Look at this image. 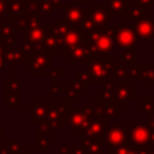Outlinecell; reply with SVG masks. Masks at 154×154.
Instances as JSON below:
<instances>
[{
  "instance_id": "ba28073f",
  "label": "cell",
  "mask_w": 154,
  "mask_h": 154,
  "mask_svg": "<svg viewBox=\"0 0 154 154\" xmlns=\"http://www.w3.org/2000/svg\"><path fill=\"white\" fill-rule=\"evenodd\" d=\"M130 4V0H109L108 7L113 13H124L126 6Z\"/></svg>"
},
{
  "instance_id": "8992f818",
  "label": "cell",
  "mask_w": 154,
  "mask_h": 154,
  "mask_svg": "<svg viewBox=\"0 0 154 154\" xmlns=\"http://www.w3.org/2000/svg\"><path fill=\"white\" fill-rule=\"evenodd\" d=\"M146 16V10L141 8L136 4H129L124 11V18L125 19H138L141 17Z\"/></svg>"
},
{
  "instance_id": "6da1fadb",
  "label": "cell",
  "mask_w": 154,
  "mask_h": 154,
  "mask_svg": "<svg viewBox=\"0 0 154 154\" xmlns=\"http://www.w3.org/2000/svg\"><path fill=\"white\" fill-rule=\"evenodd\" d=\"M85 13L94 26H103L109 19L113 18V12L109 10L108 4H93Z\"/></svg>"
},
{
  "instance_id": "52a82bcc",
  "label": "cell",
  "mask_w": 154,
  "mask_h": 154,
  "mask_svg": "<svg viewBox=\"0 0 154 154\" xmlns=\"http://www.w3.org/2000/svg\"><path fill=\"white\" fill-rule=\"evenodd\" d=\"M25 11V0H11L7 2V13L14 17L23 14Z\"/></svg>"
},
{
  "instance_id": "5b68a950",
  "label": "cell",
  "mask_w": 154,
  "mask_h": 154,
  "mask_svg": "<svg viewBox=\"0 0 154 154\" xmlns=\"http://www.w3.org/2000/svg\"><path fill=\"white\" fill-rule=\"evenodd\" d=\"M90 37L93 38L95 46L100 49V51H112L113 45H112V38L111 35L105 31V30H93L90 31Z\"/></svg>"
},
{
  "instance_id": "7a4b0ae2",
  "label": "cell",
  "mask_w": 154,
  "mask_h": 154,
  "mask_svg": "<svg viewBox=\"0 0 154 154\" xmlns=\"http://www.w3.org/2000/svg\"><path fill=\"white\" fill-rule=\"evenodd\" d=\"M135 35L140 40H149L154 35V19L150 14H146L135 22Z\"/></svg>"
},
{
  "instance_id": "30bf717a",
  "label": "cell",
  "mask_w": 154,
  "mask_h": 154,
  "mask_svg": "<svg viewBox=\"0 0 154 154\" xmlns=\"http://www.w3.org/2000/svg\"><path fill=\"white\" fill-rule=\"evenodd\" d=\"M136 2V5L137 6H140L141 8H143V10H147V8H150V7H153V5H154V0H135Z\"/></svg>"
},
{
  "instance_id": "3957f363",
  "label": "cell",
  "mask_w": 154,
  "mask_h": 154,
  "mask_svg": "<svg viewBox=\"0 0 154 154\" xmlns=\"http://www.w3.org/2000/svg\"><path fill=\"white\" fill-rule=\"evenodd\" d=\"M64 7V18L67 23L71 25L81 24L83 18L85 17V11L78 6V5H70V4H63Z\"/></svg>"
},
{
  "instance_id": "8fae6325",
  "label": "cell",
  "mask_w": 154,
  "mask_h": 154,
  "mask_svg": "<svg viewBox=\"0 0 154 154\" xmlns=\"http://www.w3.org/2000/svg\"><path fill=\"white\" fill-rule=\"evenodd\" d=\"M7 0H0V17L5 12H7Z\"/></svg>"
},
{
  "instance_id": "277c9868",
  "label": "cell",
  "mask_w": 154,
  "mask_h": 154,
  "mask_svg": "<svg viewBox=\"0 0 154 154\" xmlns=\"http://www.w3.org/2000/svg\"><path fill=\"white\" fill-rule=\"evenodd\" d=\"M112 31L117 43L122 47H128L135 42V31H132L128 26H123V25L113 26Z\"/></svg>"
},
{
  "instance_id": "9c48e42d",
  "label": "cell",
  "mask_w": 154,
  "mask_h": 154,
  "mask_svg": "<svg viewBox=\"0 0 154 154\" xmlns=\"http://www.w3.org/2000/svg\"><path fill=\"white\" fill-rule=\"evenodd\" d=\"M42 35H43V29L42 28H34L28 32V38H31V40L36 41L40 37H42Z\"/></svg>"
},
{
  "instance_id": "7c38bea8",
  "label": "cell",
  "mask_w": 154,
  "mask_h": 154,
  "mask_svg": "<svg viewBox=\"0 0 154 154\" xmlns=\"http://www.w3.org/2000/svg\"><path fill=\"white\" fill-rule=\"evenodd\" d=\"M91 0H76V4H89Z\"/></svg>"
}]
</instances>
